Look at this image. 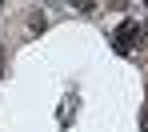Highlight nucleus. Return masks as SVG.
<instances>
[{"mask_svg":"<svg viewBox=\"0 0 148 132\" xmlns=\"http://www.w3.org/2000/svg\"><path fill=\"white\" fill-rule=\"evenodd\" d=\"M112 40H116V52H132L136 44H144V40H148V28H140L136 20H124V24L116 28Z\"/></svg>","mask_w":148,"mask_h":132,"instance_id":"1","label":"nucleus"},{"mask_svg":"<svg viewBox=\"0 0 148 132\" xmlns=\"http://www.w3.org/2000/svg\"><path fill=\"white\" fill-rule=\"evenodd\" d=\"M44 24H48L44 12H32V32H44Z\"/></svg>","mask_w":148,"mask_h":132,"instance_id":"2","label":"nucleus"},{"mask_svg":"<svg viewBox=\"0 0 148 132\" xmlns=\"http://www.w3.org/2000/svg\"><path fill=\"white\" fill-rule=\"evenodd\" d=\"M140 132H148V108H144V116H140Z\"/></svg>","mask_w":148,"mask_h":132,"instance_id":"3","label":"nucleus"},{"mask_svg":"<svg viewBox=\"0 0 148 132\" xmlns=\"http://www.w3.org/2000/svg\"><path fill=\"white\" fill-rule=\"evenodd\" d=\"M0 76H4V48H0Z\"/></svg>","mask_w":148,"mask_h":132,"instance_id":"4","label":"nucleus"}]
</instances>
